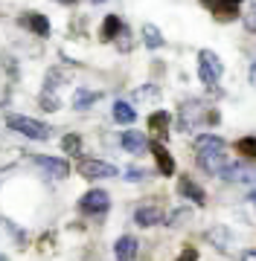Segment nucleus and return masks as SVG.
I'll use <instances>...</instances> for the list:
<instances>
[{
	"label": "nucleus",
	"instance_id": "f257e3e1",
	"mask_svg": "<svg viewBox=\"0 0 256 261\" xmlns=\"http://www.w3.org/2000/svg\"><path fill=\"white\" fill-rule=\"evenodd\" d=\"M195 160L207 174H221L227 166V142L216 134H201L195 140Z\"/></svg>",
	"mask_w": 256,
	"mask_h": 261
},
{
	"label": "nucleus",
	"instance_id": "f03ea898",
	"mask_svg": "<svg viewBox=\"0 0 256 261\" xmlns=\"http://www.w3.org/2000/svg\"><path fill=\"white\" fill-rule=\"evenodd\" d=\"M6 125H9L12 130H18V134H24V137H29V140H50V125H44V122L38 119H29V116H15V113H9L6 116Z\"/></svg>",
	"mask_w": 256,
	"mask_h": 261
},
{
	"label": "nucleus",
	"instance_id": "7ed1b4c3",
	"mask_svg": "<svg viewBox=\"0 0 256 261\" xmlns=\"http://www.w3.org/2000/svg\"><path fill=\"white\" fill-rule=\"evenodd\" d=\"M221 73H224V64H221V58L213 53V49H201L198 53V75L204 84H213L221 79Z\"/></svg>",
	"mask_w": 256,
	"mask_h": 261
},
{
	"label": "nucleus",
	"instance_id": "20e7f679",
	"mask_svg": "<svg viewBox=\"0 0 256 261\" xmlns=\"http://www.w3.org/2000/svg\"><path fill=\"white\" fill-rule=\"evenodd\" d=\"M76 168H79V174L87 180H108V177L120 174V168L114 163H102V160H79Z\"/></svg>",
	"mask_w": 256,
	"mask_h": 261
},
{
	"label": "nucleus",
	"instance_id": "39448f33",
	"mask_svg": "<svg viewBox=\"0 0 256 261\" xmlns=\"http://www.w3.org/2000/svg\"><path fill=\"white\" fill-rule=\"evenodd\" d=\"M79 206H82L87 215H102V212H108V206H111V195L102 192V189H90V192L82 195Z\"/></svg>",
	"mask_w": 256,
	"mask_h": 261
},
{
	"label": "nucleus",
	"instance_id": "423d86ee",
	"mask_svg": "<svg viewBox=\"0 0 256 261\" xmlns=\"http://www.w3.org/2000/svg\"><path fill=\"white\" fill-rule=\"evenodd\" d=\"M221 177L230 183H256V168L247 163H227L221 168Z\"/></svg>",
	"mask_w": 256,
	"mask_h": 261
},
{
	"label": "nucleus",
	"instance_id": "0eeeda50",
	"mask_svg": "<svg viewBox=\"0 0 256 261\" xmlns=\"http://www.w3.org/2000/svg\"><path fill=\"white\" fill-rule=\"evenodd\" d=\"M180 130H192L198 122H204V105L195 102V99H190V102H183L180 105Z\"/></svg>",
	"mask_w": 256,
	"mask_h": 261
},
{
	"label": "nucleus",
	"instance_id": "6e6552de",
	"mask_svg": "<svg viewBox=\"0 0 256 261\" xmlns=\"http://www.w3.org/2000/svg\"><path fill=\"white\" fill-rule=\"evenodd\" d=\"M204 6H207L218 20H233L239 18V6H242V0H201Z\"/></svg>",
	"mask_w": 256,
	"mask_h": 261
},
{
	"label": "nucleus",
	"instance_id": "1a4fd4ad",
	"mask_svg": "<svg viewBox=\"0 0 256 261\" xmlns=\"http://www.w3.org/2000/svg\"><path fill=\"white\" fill-rule=\"evenodd\" d=\"M178 195L187 197V200H192L195 206L207 203V192H204V189H201L192 177H187V174H180V180H178Z\"/></svg>",
	"mask_w": 256,
	"mask_h": 261
},
{
	"label": "nucleus",
	"instance_id": "9d476101",
	"mask_svg": "<svg viewBox=\"0 0 256 261\" xmlns=\"http://www.w3.org/2000/svg\"><path fill=\"white\" fill-rule=\"evenodd\" d=\"M35 166L44 168L53 180H64L70 174V163L67 160H58V157H35Z\"/></svg>",
	"mask_w": 256,
	"mask_h": 261
},
{
	"label": "nucleus",
	"instance_id": "9b49d317",
	"mask_svg": "<svg viewBox=\"0 0 256 261\" xmlns=\"http://www.w3.org/2000/svg\"><path fill=\"white\" fill-rule=\"evenodd\" d=\"M18 23L24 29H29L32 35H38V38H47L50 35V20L44 18V15H38V12H27V15H20Z\"/></svg>",
	"mask_w": 256,
	"mask_h": 261
},
{
	"label": "nucleus",
	"instance_id": "f8f14e48",
	"mask_svg": "<svg viewBox=\"0 0 256 261\" xmlns=\"http://www.w3.org/2000/svg\"><path fill=\"white\" fill-rule=\"evenodd\" d=\"M137 238L134 235H123V238H117V244H114V255H117V261H134L137 258Z\"/></svg>",
	"mask_w": 256,
	"mask_h": 261
},
{
	"label": "nucleus",
	"instance_id": "ddd939ff",
	"mask_svg": "<svg viewBox=\"0 0 256 261\" xmlns=\"http://www.w3.org/2000/svg\"><path fill=\"white\" fill-rule=\"evenodd\" d=\"M152 154H154V160H157V171H160L163 177H172V174H175V160H172V154L166 151V145L154 142Z\"/></svg>",
	"mask_w": 256,
	"mask_h": 261
},
{
	"label": "nucleus",
	"instance_id": "4468645a",
	"mask_svg": "<svg viewBox=\"0 0 256 261\" xmlns=\"http://www.w3.org/2000/svg\"><path fill=\"white\" fill-rule=\"evenodd\" d=\"M204 238H207L216 250H230V244H233V235L227 232V226H210L207 232H204Z\"/></svg>",
	"mask_w": 256,
	"mask_h": 261
},
{
	"label": "nucleus",
	"instance_id": "2eb2a0df",
	"mask_svg": "<svg viewBox=\"0 0 256 261\" xmlns=\"http://www.w3.org/2000/svg\"><path fill=\"white\" fill-rule=\"evenodd\" d=\"M134 221L140 226H157V224H163V212L157 206H140V209L134 212Z\"/></svg>",
	"mask_w": 256,
	"mask_h": 261
},
{
	"label": "nucleus",
	"instance_id": "dca6fc26",
	"mask_svg": "<svg viewBox=\"0 0 256 261\" xmlns=\"http://www.w3.org/2000/svg\"><path fill=\"white\" fill-rule=\"evenodd\" d=\"M123 148L128 151V154H146L149 142H146V137H143L140 130H125L123 134Z\"/></svg>",
	"mask_w": 256,
	"mask_h": 261
},
{
	"label": "nucleus",
	"instance_id": "f3484780",
	"mask_svg": "<svg viewBox=\"0 0 256 261\" xmlns=\"http://www.w3.org/2000/svg\"><path fill=\"white\" fill-rule=\"evenodd\" d=\"M99 102V93L96 90H85V87H79L76 93H73V108L76 111H87L90 105H96Z\"/></svg>",
	"mask_w": 256,
	"mask_h": 261
},
{
	"label": "nucleus",
	"instance_id": "a211bd4d",
	"mask_svg": "<svg viewBox=\"0 0 256 261\" xmlns=\"http://www.w3.org/2000/svg\"><path fill=\"white\" fill-rule=\"evenodd\" d=\"M114 119L120 122V125H134L137 111H134L128 102H114Z\"/></svg>",
	"mask_w": 256,
	"mask_h": 261
},
{
	"label": "nucleus",
	"instance_id": "6ab92c4d",
	"mask_svg": "<svg viewBox=\"0 0 256 261\" xmlns=\"http://www.w3.org/2000/svg\"><path fill=\"white\" fill-rule=\"evenodd\" d=\"M120 32H123V20H120V15H108L105 23H102V41H114Z\"/></svg>",
	"mask_w": 256,
	"mask_h": 261
},
{
	"label": "nucleus",
	"instance_id": "aec40b11",
	"mask_svg": "<svg viewBox=\"0 0 256 261\" xmlns=\"http://www.w3.org/2000/svg\"><path fill=\"white\" fill-rule=\"evenodd\" d=\"M149 130H154V134L166 137V134H169V113H166V111L152 113V116H149Z\"/></svg>",
	"mask_w": 256,
	"mask_h": 261
},
{
	"label": "nucleus",
	"instance_id": "412c9836",
	"mask_svg": "<svg viewBox=\"0 0 256 261\" xmlns=\"http://www.w3.org/2000/svg\"><path fill=\"white\" fill-rule=\"evenodd\" d=\"M143 41H146V47H149V49L163 47V35H160V29L154 27V23H146V27H143Z\"/></svg>",
	"mask_w": 256,
	"mask_h": 261
},
{
	"label": "nucleus",
	"instance_id": "4be33fe9",
	"mask_svg": "<svg viewBox=\"0 0 256 261\" xmlns=\"http://www.w3.org/2000/svg\"><path fill=\"white\" fill-rule=\"evenodd\" d=\"M233 148H236L239 154H245V157L256 160V137H242V140H236Z\"/></svg>",
	"mask_w": 256,
	"mask_h": 261
},
{
	"label": "nucleus",
	"instance_id": "5701e85b",
	"mask_svg": "<svg viewBox=\"0 0 256 261\" xmlns=\"http://www.w3.org/2000/svg\"><path fill=\"white\" fill-rule=\"evenodd\" d=\"M61 151H64V154H79V151H82V137H79V134H64Z\"/></svg>",
	"mask_w": 256,
	"mask_h": 261
},
{
	"label": "nucleus",
	"instance_id": "b1692460",
	"mask_svg": "<svg viewBox=\"0 0 256 261\" xmlns=\"http://www.w3.org/2000/svg\"><path fill=\"white\" fill-rule=\"evenodd\" d=\"M190 221H192L190 209H175V212L169 215V226H187Z\"/></svg>",
	"mask_w": 256,
	"mask_h": 261
},
{
	"label": "nucleus",
	"instance_id": "393cba45",
	"mask_svg": "<svg viewBox=\"0 0 256 261\" xmlns=\"http://www.w3.org/2000/svg\"><path fill=\"white\" fill-rule=\"evenodd\" d=\"M125 180H128V183H143V180H149V171L140 168V166H128L125 168Z\"/></svg>",
	"mask_w": 256,
	"mask_h": 261
},
{
	"label": "nucleus",
	"instance_id": "a878e982",
	"mask_svg": "<svg viewBox=\"0 0 256 261\" xmlns=\"http://www.w3.org/2000/svg\"><path fill=\"white\" fill-rule=\"evenodd\" d=\"M41 105H44V111H58V99L53 96V90H44L41 93Z\"/></svg>",
	"mask_w": 256,
	"mask_h": 261
},
{
	"label": "nucleus",
	"instance_id": "bb28decb",
	"mask_svg": "<svg viewBox=\"0 0 256 261\" xmlns=\"http://www.w3.org/2000/svg\"><path fill=\"white\" fill-rule=\"evenodd\" d=\"M245 29L247 32H256V3L250 0V9H247V15H245Z\"/></svg>",
	"mask_w": 256,
	"mask_h": 261
},
{
	"label": "nucleus",
	"instance_id": "cd10ccee",
	"mask_svg": "<svg viewBox=\"0 0 256 261\" xmlns=\"http://www.w3.org/2000/svg\"><path fill=\"white\" fill-rule=\"evenodd\" d=\"M175 261H198V250H195V247H183V252H180Z\"/></svg>",
	"mask_w": 256,
	"mask_h": 261
},
{
	"label": "nucleus",
	"instance_id": "c85d7f7f",
	"mask_svg": "<svg viewBox=\"0 0 256 261\" xmlns=\"http://www.w3.org/2000/svg\"><path fill=\"white\" fill-rule=\"evenodd\" d=\"M242 261H256V250H250V252H245V255H242Z\"/></svg>",
	"mask_w": 256,
	"mask_h": 261
},
{
	"label": "nucleus",
	"instance_id": "c756f323",
	"mask_svg": "<svg viewBox=\"0 0 256 261\" xmlns=\"http://www.w3.org/2000/svg\"><path fill=\"white\" fill-rule=\"evenodd\" d=\"M247 75H250V84H256V64H250V73Z\"/></svg>",
	"mask_w": 256,
	"mask_h": 261
},
{
	"label": "nucleus",
	"instance_id": "7c9ffc66",
	"mask_svg": "<svg viewBox=\"0 0 256 261\" xmlns=\"http://www.w3.org/2000/svg\"><path fill=\"white\" fill-rule=\"evenodd\" d=\"M250 200H253V206H256V192H250Z\"/></svg>",
	"mask_w": 256,
	"mask_h": 261
},
{
	"label": "nucleus",
	"instance_id": "2f4dec72",
	"mask_svg": "<svg viewBox=\"0 0 256 261\" xmlns=\"http://www.w3.org/2000/svg\"><path fill=\"white\" fill-rule=\"evenodd\" d=\"M0 261H9V258H6V255H3V252H0Z\"/></svg>",
	"mask_w": 256,
	"mask_h": 261
},
{
	"label": "nucleus",
	"instance_id": "473e14b6",
	"mask_svg": "<svg viewBox=\"0 0 256 261\" xmlns=\"http://www.w3.org/2000/svg\"><path fill=\"white\" fill-rule=\"evenodd\" d=\"M61 3H76V0H61Z\"/></svg>",
	"mask_w": 256,
	"mask_h": 261
},
{
	"label": "nucleus",
	"instance_id": "72a5a7b5",
	"mask_svg": "<svg viewBox=\"0 0 256 261\" xmlns=\"http://www.w3.org/2000/svg\"><path fill=\"white\" fill-rule=\"evenodd\" d=\"M94 3H105V0H94Z\"/></svg>",
	"mask_w": 256,
	"mask_h": 261
}]
</instances>
